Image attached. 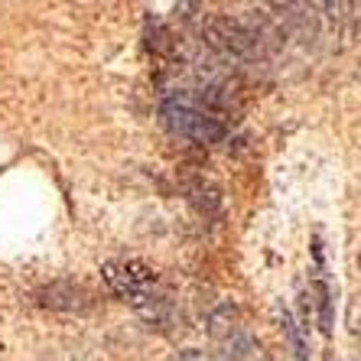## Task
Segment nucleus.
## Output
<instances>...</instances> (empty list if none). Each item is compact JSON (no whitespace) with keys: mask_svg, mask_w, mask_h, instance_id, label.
Masks as SVG:
<instances>
[{"mask_svg":"<svg viewBox=\"0 0 361 361\" xmlns=\"http://www.w3.org/2000/svg\"><path fill=\"white\" fill-rule=\"evenodd\" d=\"M101 277L111 286V293H118L143 322L157 329H166L173 322V302L166 290L160 286L157 270L140 261H108L101 267Z\"/></svg>","mask_w":361,"mask_h":361,"instance_id":"1","label":"nucleus"},{"mask_svg":"<svg viewBox=\"0 0 361 361\" xmlns=\"http://www.w3.org/2000/svg\"><path fill=\"white\" fill-rule=\"evenodd\" d=\"M160 121L173 137L199 147L221 143L228 134V124L219 111L209 108V101L199 92H173L160 101Z\"/></svg>","mask_w":361,"mask_h":361,"instance_id":"2","label":"nucleus"},{"mask_svg":"<svg viewBox=\"0 0 361 361\" xmlns=\"http://www.w3.org/2000/svg\"><path fill=\"white\" fill-rule=\"evenodd\" d=\"M36 302L42 310L82 316V312L94 310V293L85 283H75V280H52V283L36 290Z\"/></svg>","mask_w":361,"mask_h":361,"instance_id":"3","label":"nucleus"},{"mask_svg":"<svg viewBox=\"0 0 361 361\" xmlns=\"http://www.w3.org/2000/svg\"><path fill=\"white\" fill-rule=\"evenodd\" d=\"M205 329H209V336L215 345H225L231 336H238L244 329V319H241V310H238L235 302H219L215 310L205 316Z\"/></svg>","mask_w":361,"mask_h":361,"instance_id":"4","label":"nucleus"},{"mask_svg":"<svg viewBox=\"0 0 361 361\" xmlns=\"http://www.w3.org/2000/svg\"><path fill=\"white\" fill-rule=\"evenodd\" d=\"M221 355H225L228 361H261L264 352H261V342L247 332V329H241L238 336H231L225 345H219Z\"/></svg>","mask_w":361,"mask_h":361,"instance_id":"5","label":"nucleus"},{"mask_svg":"<svg viewBox=\"0 0 361 361\" xmlns=\"http://www.w3.org/2000/svg\"><path fill=\"white\" fill-rule=\"evenodd\" d=\"M189 202H192L195 209H199V215H205V219L219 215V209H221L219 189H215V185H209V183H195L192 189H189Z\"/></svg>","mask_w":361,"mask_h":361,"instance_id":"6","label":"nucleus"},{"mask_svg":"<svg viewBox=\"0 0 361 361\" xmlns=\"http://www.w3.org/2000/svg\"><path fill=\"white\" fill-rule=\"evenodd\" d=\"M312 290H316V306H319V329L322 336H329L332 332V293H329L326 280H316Z\"/></svg>","mask_w":361,"mask_h":361,"instance_id":"7","label":"nucleus"},{"mask_svg":"<svg viewBox=\"0 0 361 361\" xmlns=\"http://www.w3.org/2000/svg\"><path fill=\"white\" fill-rule=\"evenodd\" d=\"M280 322H283V332H286V338H290L293 358L302 361V358H306V345H302V336H300V329H296L293 316H290V310H280Z\"/></svg>","mask_w":361,"mask_h":361,"instance_id":"8","label":"nucleus"},{"mask_svg":"<svg viewBox=\"0 0 361 361\" xmlns=\"http://www.w3.org/2000/svg\"><path fill=\"white\" fill-rule=\"evenodd\" d=\"M348 326H352V332H361V296H358V302H352V310H348Z\"/></svg>","mask_w":361,"mask_h":361,"instance_id":"9","label":"nucleus"},{"mask_svg":"<svg viewBox=\"0 0 361 361\" xmlns=\"http://www.w3.org/2000/svg\"><path fill=\"white\" fill-rule=\"evenodd\" d=\"M358 267H361V254H358Z\"/></svg>","mask_w":361,"mask_h":361,"instance_id":"10","label":"nucleus"}]
</instances>
